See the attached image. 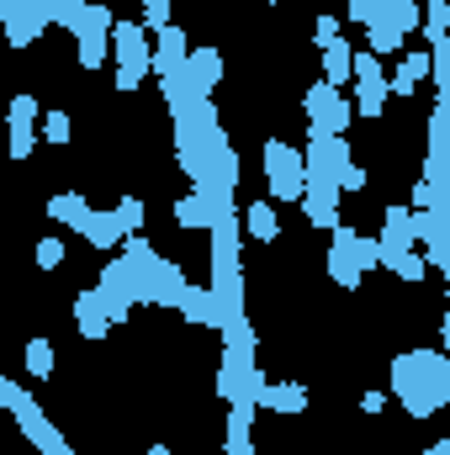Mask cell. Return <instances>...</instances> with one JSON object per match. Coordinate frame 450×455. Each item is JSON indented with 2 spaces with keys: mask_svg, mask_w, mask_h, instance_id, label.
<instances>
[{
  "mask_svg": "<svg viewBox=\"0 0 450 455\" xmlns=\"http://www.w3.org/2000/svg\"><path fill=\"white\" fill-rule=\"evenodd\" d=\"M170 212H175V223L186 228V233H197V228H213V202H207L202 191H191V196H181V202H175Z\"/></svg>",
  "mask_w": 450,
  "mask_h": 455,
  "instance_id": "cell-11",
  "label": "cell"
},
{
  "mask_svg": "<svg viewBox=\"0 0 450 455\" xmlns=\"http://www.w3.org/2000/svg\"><path fill=\"white\" fill-rule=\"evenodd\" d=\"M32 148H37L32 127H11V159H32Z\"/></svg>",
  "mask_w": 450,
  "mask_h": 455,
  "instance_id": "cell-30",
  "label": "cell"
},
{
  "mask_svg": "<svg viewBox=\"0 0 450 455\" xmlns=\"http://www.w3.org/2000/svg\"><path fill=\"white\" fill-rule=\"evenodd\" d=\"M96 5H112V0H96Z\"/></svg>",
  "mask_w": 450,
  "mask_h": 455,
  "instance_id": "cell-36",
  "label": "cell"
},
{
  "mask_svg": "<svg viewBox=\"0 0 450 455\" xmlns=\"http://www.w3.org/2000/svg\"><path fill=\"white\" fill-rule=\"evenodd\" d=\"M117 218H122V228H127V233H143V223H149L143 196H122V202H117Z\"/></svg>",
  "mask_w": 450,
  "mask_h": 455,
  "instance_id": "cell-22",
  "label": "cell"
},
{
  "mask_svg": "<svg viewBox=\"0 0 450 455\" xmlns=\"http://www.w3.org/2000/svg\"><path fill=\"white\" fill-rule=\"evenodd\" d=\"M191 80H197L202 96H213V85L223 80V53H218V48H197V53H191Z\"/></svg>",
  "mask_w": 450,
  "mask_h": 455,
  "instance_id": "cell-10",
  "label": "cell"
},
{
  "mask_svg": "<svg viewBox=\"0 0 450 455\" xmlns=\"http://www.w3.org/2000/svg\"><path fill=\"white\" fill-rule=\"evenodd\" d=\"M324 80L334 85V91H344L350 80H355V48L339 37L334 48H324Z\"/></svg>",
  "mask_w": 450,
  "mask_h": 455,
  "instance_id": "cell-8",
  "label": "cell"
},
{
  "mask_svg": "<svg viewBox=\"0 0 450 455\" xmlns=\"http://www.w3.org/2000/svg\"><path fill=\"white\" fill-rule=\"evenodd\" d=\"M387 397H392V392H366V397H360V413H382Z\"/></svg>",
  "mask_w": 450,
  "mask_h": 455,
  "instance_id": "cell-33",
  "label": "cell"
},
{
  "mask_svg": "<svg viewBox=\"0 0 450 455\" xmlns=\"http://www.w3.org/2000/svg\"><path fill=\"white\" fill-rule=\"evenodd\" d=\"M313 43H318V48H334L339 43V16H329V11L313 16Z\"/></svg>",
  "mask_w": 450,
  "mask_h": 455,
  "instance_id": "cell-27",
  "label": "cell"
},
{
  "mask_svg": "<svg viewBox=\"0 0 450 455\" xmlns=\"http://www.w3.org/2000/svg\"><path fill=\"white\" fill-rule=\"evenodd\" d=\"M265 5H276V0H265Z\"/></svg>",
  "mask_w": 450,
  "mask_h": 455,
  "instance_id": "cell-37",
  "label": "cell"
},
{
  "mask_svg": "<svg viewBox=\"0 0 450 455\" xmlns=\"http://www.w3.org/2000/svg\"><path fill=\"white\" fill-rule=\"evenodd\" d=\"M228 455H254V440H223Z\"/></svg>",
  "mask_w": 450,
  "mask_h": 455,
  "instance_id": "cell-34",
  "label": "cell"
},
{
  "mask_svg": "<svg viewBox=\"0 0 450 455\" xmlns=\"http://www.w3.org/2000/svg\"><path fill=\"white\" fill-rule=\"evenodd\" d=\"M398 69L419 85V80H430V75H435V53H424V48H419V53H403V64H398Z\"/></svg>",
  "mask_w": 450,
  "mask_h": 455,
  "instance_id": "cell-24",
  "label": "cell"
},
{
  "mask_svg": "<svg viewBox=\"0 0 450 455\" xmlns=\"http://www.w3.org/2000/svg\"><path fill=\"white\" fill-rule=\"evenodd\" d=\"M27 376H32V381H48V376H53V344L48 339L27 344Z\"/></svg>",
  "mask_w": 450,
  "mask_h": 455,
  "instance_id": "cell-16",
  "label": "cell"
},
{
  "mask_svg": "<svg viewBox=\"0 0 450 455\" xmlns=\"http://www.w3.org/2000/svg\"><path fill=\"white\" fill-rule=\"evenodd\" d=\"M387 16H392L398 32H419L424 27V5L419 0H387Z\"/></svg>",
  "mask_w": 450,
  "mask_h": 455,
  "instance_id": "cell-15",
  "label": "cell"
},
{
  "mask_svg": "<svg viewBox=\"0 0 450 455\" xmlns=\"http://www.w3.org/2000/svg\"><path fill=\"white\" fill-rule=\"evenodd\" d=\"M107 43L112 37H101V32H80V64L85 69H101L107 64Z\"/></svg>",
  "mask_w": 450,
  "mask_h": 455,
  "instance_id": "cell-21",
  "label": "cell"
},
{
  "mask_svg": "<svg viewBox=\"0 0 450 455\" xmlns=\"http://www.w3.org/2000/svg\"><path fill=\"white\" fill-rule=\"evenodd\" d=\"M339 191H344V196H360V191H366V164H344V170H339Z\"/></svg>",
  "mask_w": 450,
  "mask_h": 455,
  "instance_id": "cell-29",
  "label": "cell"
},
{
  "mask_svg": "<svg viewBox=\"0 0 450 455\" xmlns=\"http://www.w3.org/2000/svg\"><path fill=\"white\" fill-rule=\"evenodd\" d=\"M424 37H430V48L450 37V0H430L424 5Z\"/></svg>",
  "mask_w": 450,
  "mask_h": 455,
  "instance_id": "cell-14",
  "label": "cell"
},
{
  "mask_svg": "<svg viewBox=\"0 0 450 455\" xmlns=\"http://www.w3.org/2000/svg\"><path fill=\"white\" fill-rule=\"evenodd\" d=\"M91 212H96V207H91L80 191H59V196L48 202V218H53V223H69V228H80Z\"/></svg>",
  "mask_w": 450,
  "mask_h": 455,
  "instance_id": "cell-12",
  "label": "cell"
},
{
  "mask_svg": "<svg viewBox=\"0 0 450 455\" xmlns=\"http://www.w3.org/2000/svg\"><path fill=\"white\" fill-rule=\"evenodd\" d=\"M355 85H387L382 53H371V48H360V53H355Z\"/></svg>",
  "mask_w": 450,
  "mask_h": 455,
  "instance_id": "cell-17",
  "label": "cell"
},
{
  "mask_svg": "<svg viewBox=\"0 0 450 455\" xmlns=\"http://www.w3.org/2000/svg\"><path fill=\"white\" fill-rule=\"evenodd\" d=\"M170 11H175V0H149V5H143V27H149V37H159L165 27H175Z\"/></svg>",
  "mask_w": 450,
  "mask_h": 455,
  "instance_id": "cell-23",
  "label": "cell"
},
{
  "mask_svg": "<svg viewBox=\"0 0 450 455\" xmlns=\"http://www.w3.org/2000/svg\"><path fill=\"white\" fill-rule=\"evenodd\" d=\"M37 116H43L37 96H27V91H21V96H11V127H32Z\"/></svg>",
  "mask_w": 450,
  "mask_h": 455,
  "instance_id": "cell-25",
  "label": "cell"
},
{
  "mask_svg": "<svg viewBox=\"0 0 450 455\" xmlns=\"http://www.w3.org/2000/svg\"><path fill=\"white\" fill-rule=\"evenodd\" d=\"M149 455H175V451H170L165 440H154V445H149Z\"/></svg>",
  "mask_w": 450,
  "mask_h": 455,
  "instance_id": "cell-35",
  "label": "cell"
},
{
  "mask_svg": "<svg viewBox=\"0 0 450 455\" xmlns=\"http://www.w3.org/2000/svg\"><path fill=\"white\" fill-rule=\"evenodd\" d=\"M75 323H80V334H85V339H107L112 313H91V318H75Z\"/></svg>",
  "mask_w": 450,
  "mask_h": 455,
  "instance_id": "cell-31",
  "label": "cell"
},
{
  "mask_svg": "<svg viewBox=\"0 0 450 455\" xmlns=\"http://www.w3.org/2000/svg\"><path fill=\"white\" fill-rule=\"evenodd\" d=\"M244 233H249L254 243H276V238H281V223H276V202H260V196H254V202L244 207Z\"/></svg>",
  "mask_w": 450,
  "mask_h": 455,
  "instance_id": "cell-7",
  "label": "cell"
},
{
  "mask_svg": "<svg viewBox=\"0 0 450 455\" xmlns=\"http://www.w3.org/2000/svg\"><path fill=\"white\" fill-rule=\"evenodd\" d=\"M355 265L360 270H376L382 265V238H355Z\"/></svg>",
  "mask_w": 450,
  "mask_h": 455,
  "instance_id": "cell-28",
  "label": "cell"
},
{
  "mask_svg": "<svg viewBox=\"0 0 450 455\" xmlns=\"http://www.w3.org/2000/svg\"><path fill=\"white\" fill-rule=\"evenodd\" d=\"M260 408H265V413H302V408H308V387H302V381H270V387L260 392Z\"/></svg>",
  "mask_w": 450,
  "mask_h": 455,
  "instance_id": "cell-6",
  "label": "cell"
},
{
  "mask_svg": "<svg viewBox=\"0 0 450 455\" xmlns=\"http://www.w3.org/2000/svg\"><path fill=\"white\" fill-rule=\"evenodd\" d=\"M91 249H122V238H127V228H122V218L117 212H91L85 223L75 228Z\"/></svg>",
  "mask_w": 450,
  "mask_h": 455,
  "instance_id": "cell-5",
  "label": "cell"
},
{
  "mask_svg": "<svg viewBox=\"0 0 450 455\" xmlns=\"http://www.w3.org/2000/svg\"><path fill=\"white\" fill-rule=\"evenodd\" d=\"M191 69V43H186V27H165L154 37V75L170 80V75H186Z\"/></svg>",
  "mask_w": 450,
  "mask_h": 455,
  "instance_id": "cell-3",
  "label": "cell"
},
{
  "mask_svg": "<svg viewBox=\"0 0 450 455\" xmlns=\"http://www.w3.org/2000/svg\"><path fill=\"white\" fill-rule=\"evenodd\" d=\"M387 101H392V85H360L355 91V116L376 122V116L387 112Z\"/></svg>",
  "mask_w": 450,
  "mask_h": 455,
  "instance_id": "cell-13",
  "label": "cell"
},
{
  "mask_svg": "<svg viewBox=\"0 0 450 455\" xmlns=\"http://www.w3.org/2000/svg\"><path fill=\"white\" fill-rule=\"evenodd\" d=\"M175 313H181L186 323H197V329H223V302L213 297V286H191Z\"/></svg>",
  "mask_w": 450,
  "mask_h": 455,
  "instance_id": "cell-4",
  "label": "cell"
},
{
  "mask_svg": "<svg viewBox=\"0 0 450 455\" xmlns=\"http://www.w3.org/2000/svg\"><path fill=\"white\" fill-rule=\"evenodd\" d=\"M387 265L398 270V281H424V275L435 270V265H430V254H414V249H408V254H392Z\"/></svg>",
  "mask_w": 450,
  "mask_h": 455,
  "instance_id": "cell-18",
  "label": "cell"
},
{
  "mask_svg": "<svg viewBox=\"0 0 450 455\" xmlns=\"http://www.w3.org/2000/svg\"><path fill=\"white\" fill-rule=\"evenodd\" d=\"M64 254H69V249H64V238H53V233H43V238H37V249H32L37 270H59V265H64Z\"/></svg>",
  "mask_w": 450,
  "mask_h": 455,
  "instance_id": "cell-20",
  "label": "cell"
},
{
  "mask_svg": "<svg viewBox=\"0 0 450 455\" xmlns=\"http://www.w3.org/2000/svg\"><path fill=\"white\" fill-rule=\"evenodd\" d=\"M382 11H387V0H344V16H350V21H360V27H371Z\"/></svg>",
  "mask_w": 450,
  "mask_h": 455,
  "instance_id": "cell-26",
  "label": "cell"
},
{
  "mask_svg": "<svg viewBox=\"0 0 450 455\" xmlns=\"http://www.w3.org/2000/svg\"><path fill=\"white\" fill-rule=\"evenodd\" d=\"M387 85H392V96H398V101H414V96H419V85H414L403 69H398V75H387Z\"/></svg>",
  "mask_w": 450,
  "mask_h": 455,
  "instance_id": "cell-32",
  "label": "cell"
},
{
  "mask_svg": "<svg viewBox=\"0 0 450 455\" xmlns=\"http://www.w3.org/2000/svg\"><path fill=\"white\" fill-rule=\"evenodd\" d=\"M43 138H48L53 148H64V143L75 138V122H69V112H59V107H53V112H43Z\"/></svg>",
  "mask_w": 450,
  "mask_h": 455,
  "instance_id": "cell-19",
  "label": "cell"
},
{
  "mask_svg": "<svg viewBox=\"0 0 450 455\" xmlns=\"http://www.w3.org/2000/svg\"><path fill=\"white\" fill-rule=\"evenodd\" d=\"M302 112H308V127L344 138V132H350V122H355V101H350L344 91H334L329 80H318V85L302 96Z\"/></svg>",
  "mask_w": 450,
  "mask_h": 455,
  "instance_id": "cell-2",
  "label": "cell"
},
{
  "mask_svg": "<svg viewBox=\"0 0 450 455\" xmlns=\"http://www.w3.org/2000/svg\"><path fill=\"white\" fill-rule=\"evenodd\" d=\"M366 37H371V53H382V59H403V37H408V32H398L387 11L366 27Z\"/></svg>",
  "mask_w": 450,
  "mask_h": 455,
  "instance_id": "cell-9",
  "label": "cell"
},
{
  "mask_svg": "<svg viewBox=\"0 0 450 455\" xmlns=\"http://www.w3.org/2000/svg\"><path fill=\"white\" fill-rule=\"evenodd\" d=\"M112 53H117V91H122V96H133V91L143 85V75L154 69V43H149V27H143V21H117Z\"/></svg>",
  "mask_w": 450,
  "mask_h": 455,
  "instance_id": "cell-1",
  "label": "cell"
},
{
  "mask_svg": "<svg viewBox=\"0 0 450 455\" xmlns=\"http://www.w3.org/2000/svg\"><path fill=\"white\" fill-rule=\"evenodd\" d=\"M143 5H149V0H143Z\"/></svg>",
  "mask_w": 450,
  "mask_h": 455,
  "instance_id": "cell-38",
  "label": "cell"
}]
</instances>
